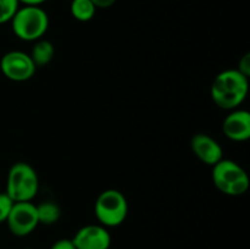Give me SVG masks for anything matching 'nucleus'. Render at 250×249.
Wrapping results in <instances>:
<instances>
[{
  "label": "nucleus",
  "mask_w": 250,
  "mask_h": 249,
  "mask_svg": "<svg viewBox=\"0 0 250 249\" xmlns=\"http://www.w3.org/2000/svg\"><path fill=\"white\" fill-rule=\"evenodd\" d=\"M37 207V215H38L39 225H50L56 224L61 217V209L55 202L51 200H45L42 202L41 204L36 205Z\"/></svg>",
  "instance_id": "nucleus-12"
},
{
  "label": "nucleus",
  "mask_w": 250,
  "mask_h": 249,
  "mask_svg": "<svg viewBox=\"0 0 250 249\" xmlns=\"http://www.w3.org/2000/svg\"><path fill=\"white\" fill-rule=\"evenodd\" d=\"M23 249H33V248H23Z\"/></svg>",
  "instance_id": "nucleus-20"
},
{
  "label": "nucleus",
  "mask_w": 250,
  "mask_h": 249,
  "mask_svg": "<svg viewBox=\"0 0 250 249\" xmlns=\"http://www.w3.org/2000/svg\"><path fill=\"white\" fill-rule=\"evenodd\" d=\"M39 189V177L33 166L20 161L10 167L6 177V193L15 203L32 202Z\"/></svg>",
  "instance_id": "nucleus-4"
},
{
  "label": "nucleus",
  "mask_w": 250,
  "mask_h": 249,
  "mask_svg": "<svg viewBox=\"0 0 250 249\" xmlns=\"http://www.w3.org/2000/svg\"><path fill=\"white\" fill-rule=\"evenodd\" d=\"M222 132L229 141H248L250 138V114L248 110H231L222 122Z\"/></svg>",
  "instance_id": "nucleus-10"
},
{
  "label": "nucleus",
  "mask_w": 250,
  "mask_h": 249,
  "mask_svg": "<svg viewBox=\"0 0 250 249\" xmlns=\"http://www.w3.org/2000/svg\"><path fill=\"white\" fill-rule=\"evenodd\" d=\"M70 12L77 21L88 22L95 16L97 7L90 0H71Z\"/></svg>",
  "instance_id": "nucleus-13"
},
{
  "label": "nucleus",
  "mask_w": 250,
  "mask_h": 249,
  "mask_svg": "<svg viewBox=\"0 0 250 249\" xmlns=\"http://www.w3.org/2000/svg\"><path fill=\"white\" fill-rule=\"evenodd\" d=\"M236 70L239 71L246 77H250V53H246L239 59L238 66H237Z\"/></svg>",
  "instance_id": "nucleus-16"
},
{
  "label": "nucleus",
  "mask_w": 250,
  "mask_h": 249,
  "mask_svg": "<svg viewBox=\"0 0 250 249\" xmlns=\"http://www.w3.org/2000/svg\"><path fill=\"white\" fill-rule=\"evenodd\" d=\"M248 90L249 78L236 68H232L216 75L210 87V95L216 106L231 111L243 104Z\"/></svg>",
  "instance_id": "nucleus-1"
},
{
  "label": "nucleus",
  "mask_w": 250,
  "mask_h": 249,
  "mask_svg": "<svg viewBox=\"0 0 250 249\" xmlns=\"http://www.w3.org/2000/svg\"><path fill=\"white\" fill-rule=\"evenodd\" d=\"M211 177L215 187L229 197L246 194L250 187L247 171L239 164L229 159H221L212 166Z\"/></svg>",
  "instance_id": "nucleus-3"
},
{
  "label": "nucleus",
  "mask_w": 250,
  "mask_h": 249,
  "mask_svg": "<svg viewBox=\"0 0 250 249\" xmlns=\"http://www.w3.org/2000/svg\"><path fill=\"white\" fill-rule=\"evenodd\" d=\"M5 222L14 236H28L39 226L36 204L32 202L14 203Z\"/></svg>",
  "instance_id": "nucleus-7"
},
{
  "label": "nucleus",
  "mask_w": 250,
  "mask_h": 249,
  "mask_svg": "<svg viewBox=\"0 0 250 249\" xmlns=\"http://www.w3.org/2000/svg\"><path fill=\"white\" fill-rule=\"evenodd\" d=\"M0 71L12 82H26L36 75L37 67L29 54L21 50L5 53L0 59Z\"/></svg>",
  "instance_id": "nucleus-6"
},
{
  "label": "nucleus",
  "mask_w": 250,
  "mask_h": 249,
  "mask_svg": "<svg viewBox=\"0 0 250 249\" xmlns=\"http://www.w3.org/2000/svg\"><path fill=\"white\" fill-rule=\"evenodd\" d=\"M94 214L102 226L117 227L124 224L128 215V202L120 190L105 189L95 200Z\"/></svg>",
  "instance_id": "nucleus-5"
},
{
  "label": "nucleus",
  "mask_w": 250,
  "mask_h": 249,
  "mask_svg": "<svg viewBox=\"0 0 250 249\" xmlns=\"http://www.w3.org/2000/svg\"><path fill=\"white\" fill-rule=\"evenodd\" d=\"M50 249H76V247L71 239L62 238L56 241L55 243L50 247Z\"/></svg>",
  "instance_id": "nucleus-17"
},
{
  "label": "nucleus",
  "mask_w": 250,
  "mask_h": 249,
  "mask_svg": "<svg viewBox=\"0 0 250 249\" xmlns=\"http://www.w3.org/2000/svg\"><path fill=\"white\" fill-rule=\"evenodd\" d=\"M10 22L15 36L23 42L43 38L50 23L48 14L41 6H20Z\"/></svg>",
  "instance_id": "nucleus-2"
},
{
  "label": "nucleus",
  "mask_w": 250,
  "mask_h": 249,
  "mask_svg": "<svg viewBox=\"0 0 250 249\" xmlns=\"http://www.w3.org/2000/svg\"><path fill=\"white\" fill-rule=\"evenodd\" d=\"M190 149L202 163L214 166L224 159V149L219 142L207 133H195L190 139Z\"/></svg>",
  "instance_id": "nucleus-9"
},
{
  "label": "nucleus",
  "mask_w": 250,
  "mask_h": 249,
  "mask_svg": "<svg viewBox=\"0 0 250 249\" xmlns=\"http://www.w3.org/2000/svg\"><path fill=\"white\" fill-rule=\"evenodd\" d=\"M29 56L36 67H44L53 61L54 56H55V46L50 41L42 38L34 42Z\"/></svg>",
  "instance_id": "nucleus-11"
},
{
  "label": "nucleus",
  "mask_w": 250,
  "mask_h": 249,
  "mask_svg": "<svg viewBox=\"0 0 250 249\" xmlns=\"http://www.w3.org/2000/svg\"><path fill=\"white\" fill-rule=\"evenodd\" d=\"M19 7V0H0V24L11 21Z\"/></svg>",
  "instance_id": "nucleus-14"
},
{
  "label": "nucleus",
  "mask_w": 250,
  "mask_h": 249,
  "mask_svg": "<svg viewBox=\"0 0 250 249\" xmlns=\"http://www.w3.org/2000/svg\"><path fill=\"white\" fill-rule=\"evenodd\" d=\"M71 241L76 249H109L111 234L100 224L85 225L76 232Z\"/></svg>",
  "instance_id": "nucleus-8"
},
{
  "label": "nucleus",
  "mask_w": 250,
  "mask_h": 249,
  "mask_svg": "<svg viewBox=\"0 0 250 249\" xmlns=\"http://www.w3.org/2000/svg\"><path fill=\"white\" fill-rule=\"evenodd\" d=\"M14 200L9 197L5 192L0 193V224L6 221L11 208L14 205Z\"/></svg>",
  "instance_id": "nucleus-15"
},
{
  "label": "nucleus",
  "mask_w": 250,
  "mask_h": 249,
  "mask_svg": "<svg viewBox=\"0 0 250 249\" xmlns=\"http://www.w3.org/2000/svg\"><path fill=\"white\" fill-rule=\"evenodd\" d=\"M46 0H19L20 5L23 6H42Z\"/></svg>",
  "instance_id": "nucleus-19"
},
{
  "label": "nucleus",
  "mask_w": 250,
  "mask_h": 249,
  "mask_svg": "<svg viewBox=\"0 0 250 249\" xmlns=\"http://www.w3.org/2000/svg\"><path fill=\"white\" fill-rule=\"evenodd\" d=\"M97 9H109L116 2V0H90Z\"/></svg>",
  "instance_id": "nucleus-18"
}]
</instances>
